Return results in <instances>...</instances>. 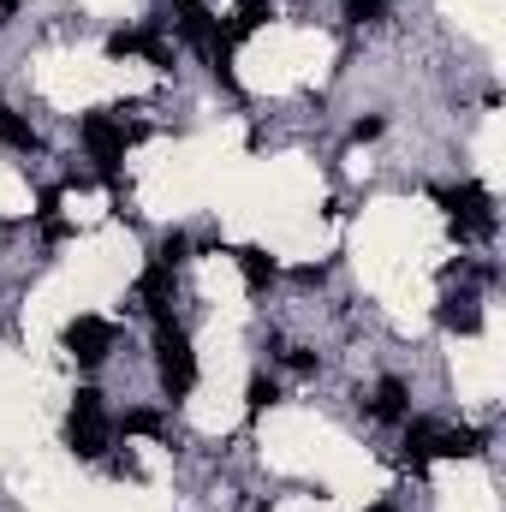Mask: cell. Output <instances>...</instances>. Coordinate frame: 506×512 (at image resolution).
I'll list each match as a JSON object with an SVG mask.
<instances>
[{
    "label": "cell",
    "instance_id": "obj_1",
    "mask_svg": "<svg viewBox=\"0 0 506 512\" xmlns=\"http://www.w3.org/2000/svg\"><path fill=\"white\" fill-rule=\"evenodd\" d=\"M155 370H161L167 399H185V393L197 387V352H191V334H185L173 316L155 322Z\"/></svg>",
    "mask_w": 506,
    "mask_h": 512
},
{
    "label": "cell",
    "instance_id": "obj_2",
    "mask_svg": "<svg viewBox=\"0 0 506 512\" xmlns=\"http://www.w3.org/2000/svg\"><path fill=\"white\" fill-rule=\"evenodd\" d=\"M108 405H102V393L96 387H78L72 393V423H66V441H72V453L78 459H102L108 453Z\"/></svg>",
    "mask_w": 506,
    "mask_h": 512
},
{
    "label": "cell",
    "instance_id": "obj_3",
    "mask_svg": "<svg viewBox=\"0 0 506 512\" xmlns=\"http://www.w3.org/2000/svg\"><path fill=\"white\" fill-rule=\"evenodd\" d=\"M78 137H84L90 161L102 167V179H114V173H120V161H126V143H137L143 126H120L114 114H84V120H78Z\"/></svg>",
    "mask_w": 506,
    "mask_h": 512
},
{
    "label": "cell",
    "instance_id": "obj_4",
    "mask_svg": "<svg viewBox=\"0 0 506 512\" xmlns=\"http://www.w3.org/2000/svg\"><path fill=\"white\" fill-rule=\"evenodd\" d=\"M435 203L453 215L459 239H495V203L483 185H459V191H435Z\"/></svg>",
    "mask_w": 506,
    "mask_h": 512
},
{
    "label": "cell",
    "instance_id": "obj_5",
    "mask_svg": "<svg viewBox=\"0 0 506 512\" xmlns=\"http://www.w3.org/2000/svg\"><path fill=\"white\" fill-rule=\"evenodd\" d=\"M114 340H120V328L102 322V316H78V322H66V352H72L78 364H102V358L114 352Z\"/></svg>",
    "mask_w": 506,
    "mask_h": 512
},
{
    "label": "cell",
    "instance_id": "obj_6",
    "mask_svg": "<svg viewBox=\"0 0 506 512\" xmlns=\"http://www.w3.org/2000/svg\"><path fill=\"white\" fill-rule=\"evenodd\" d=\"M108 54H114V60H126V54H143L149 66L173 72V48H167L155 30H114V36H108Z\"/></svg>",
    "mask_w": 506,
    "mask_h": 512
},
{
    "label": "cell",
    "instance_id": "obj_7",
    "mask_svg": "<svg viewBox=\"0 0 506 512\" xmlns=\"http://www.w3.org/2000/svg\"><path fill=\"white\" fill-rule=\"evenodd\" d=\"M137 304L161 322V316H173V268L167 262H149L143 268V280H137Z\"/></svg>",
    "mask_w": 506,
    "mask_h": 512
},
{
    "label": "cell",
    "instance_id": "obj_8",
    "mask_svg": "<svg viewBox=\"0 0 506 512\" xmlns=\"http://www.w3.org/2000/svg\"><path fill=\"white\" fill-rule=\"evenodd\" d=\"M483 453V429H441L435 435V459H477Z\"/></svg>",
    "mask_w": 506,
    "mask_h": 512
},
{
    "label": "cell",
    "instance_id": "obj_9",
    "mask_svg": "<svg viewBox=\"0 0 506 512\" xmlns=\"http://www.w3.org/2000/svg\"><path fill=\"white\" fill-rule=\"evenodd\" d=\"M274 18V0H239V12H233V24H227V42H245L251 30H262Z\"/></svg>",
    "mask_w": 506,
    "mask_h": 512
},
{
    "label": "cell",
    "instance_id": "obj_10",
    "mask_svg": "<svg viewBox=\"0 0 506 512\" xmlns=\"http://www.w3.org/2000/svg\"><path fill=\"white\" fill-rule=\"evenodd\" d=\"M435 435H441V429H435L429 417H417V423H405V459H411L417 471H423V465L435 459Z\"/></svg>",
    "mask_w": 506,
    "mask_h": 512
},
{
    "label": "cell",
    "instance_id": "obj_11",
    "mask_svg": "<svg viewBox=\"0 0 506 512\" xmlns=\"http://www.w3.org/2000/svg\"><path fill=\"white\" fill-rule=\"evenodd\" d=\"M239 274H245V286H256V292H262V286L280 274V262L262 251V245H245V251H239Z\"/></svg>",
    "mask_w": 506,
    "mask_h": 512
},
{
    "label": "cell",
    "instance_id": "obj_12",
    "mask_svg": "<svg viewBox=\"0 0 506 512\" xmlns=\"http://www.w3.org/2000/svg\"><path fill=\"white\" fill-rule=\"evenodd\" d=\"M441 328H453V334H477V328H483L477 298H447V304H441Z\"/></svg>",
    "mask_w": 506,
    "mask_h": 512
},
{
    "label": "cell",
    "instance_id": "obj_13",
    "mask_svg": "<svg viewBox=\"0 0 506 512\" xmlns=\"http://www.w3.org/2000/svg\"><path fill=\"white\" fill-rule=\"evenodd\" d=\"M405 411H411V393H405L399 376H387V382L376 387V417H381V423H399Z\"/></svg>",
    "mask_w": 506,
    "mask_h": 512
},
{
    "label": "cell",
    "instance_id": "obj_14",
    "mask_svg": "<svg viewBox=\"0 0 506 512\" xmlns=\"http://www.w3.org/2000/svg\"><path fill=\"white\" fill-rule=\"evenodd\" d=\"M0 143H6V149H18V155H30V149H36V131H30V120H24V114H12L6 102H0Z\"/></svg>",
    "mask_w": 506,
    "mask_h": 512
},
{
    "label": "cell",
    "instance_id": "obj_15",
    "mask_svg": "<svg viewBox=\"0 0 506 512\" xmlns=\"http://www.w3.org/2000/svg\"><path fill=\"white\" fill-rule=\"evenodd\" d=\"M120 429H126V435H161L167 423H161V411H126Z\"/></svg>",
    "mask_w": 506,
    "mask_h": 512
},
{
    "label": "cell",
    "instance_id": "obj_16",
    "mask_svg": "<svg viewBox=\"0 0 506 512\" xmlns=\"http://www.w3.org/2000/svg\"><path fill=\"white\" fill-rule=\"evenodd\" d=\"M274 399H280V387H274V376H256V382H251V399H245V405H251V417H256V411H268Z\"/></svg>",
    "mask_w": 506,
    "mask_h": 512
},
{
    "label": "cell",
    "instance_id": "obj_17",
    "mask_svg": "<svg viewBox=\"0 0 506 512\" xmlns=\"http://www.w3.org/2000/svg\"><path fill=\"white\" fill-rule=\"evenodd\" d=\"M381 12H387V0H346V18L352 24H376Z\"/></svg>",
    "mask_w": 506,
    "mask_h": 512
},
{
    "label": "cell",
    "instance_id": "obj_18",
    "mask_svg": "<svg viewBox=\"0 0 506 512\" xmlns=\"http://www.w3.org/2000/svg\"><path fill=\"white\" fill-rule=\"evenodd\" d=\"M185 251H191V239H185V233H167V239H161V256H155V262L179 268V262H185Z\"/></svg>",
    "mask_w": 506,
    "mask_h": 512
},
{
    "label": "cell",
    "instance_id": "obj_19",
    "mask_svg": "<svg viewBox=\"0 0 506 512\" xmlns=\"http://www.w3.org/2000/svg\"><path fill=\"white\" fill-rule=\"evenodd\" d=\"M286 364H292L298 376H310V370H316V358H310V352H298V346H286Z\"/></svg>",
    "mask_w": 506,
    "mask_h": 512
},
{
    "label": "cell",
    "instance_id": "obj_20",
    "mask_svg": "<svg viewBox=\"0 0 506 512\" xmlns=\"http://www.w3.org/2000/svg\"><path fill=\"white\" fill-rule=\"evenodd\" d=\"M352 137H358V143H370V137H381V120H358V126H352Z\"/></svg>",
    "mask_w": 506,
    "mask_h": 512
},
{
    "label": "cell",
    "instance_id": "obj_21",
    "mask_svg": "<svg viewBox=\"0 0 506 512\" xmlns=\"http://www.w3.org/2000/svg\"><path fill=\"white\" fill-rule=\"evenodd\" d=\"M0 12H18V0H0Z\"/></svg>",
    "mask_w": 506,
    "mask_h": 512
},
{
    "label": "cell",
    "instance_id": "obj_22",
    "mask_svg": "<svg viewBox=\"0 0 506 512\" xmlns=\"http://www.w3.org/2000/svg\"><path fill=\"white\" fill-rule=\"evenodd\" d=\"M376 512H393V507H387V501H381V507H376Z\"/></svg>",
    "mask_w": 506,
    "mask_h": 512
}]
</instances>
